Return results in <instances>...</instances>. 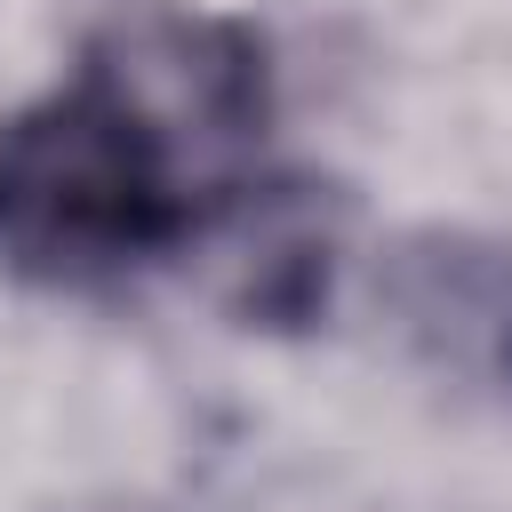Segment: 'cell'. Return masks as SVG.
Returning a JSON list of instances; mask_svg holds the SVG:
<instances>
[{
    "label": "cell",
    "mask_w": 512,
    "mask_h": 512,
    "mask_svg": "<svg viewBox=\"0 0 512 512\" xmlns=\"http://www.w3.org/2000/svg\"><path fill=\"white\" fill-rule=\"evenodd\" d=\"M272 64L240 16L112 0L80 64L0 120V272L104 288L232 232L264 192Z\"/></svg>",
    "instance_id": "6da1fadb"
}]
</instances>
